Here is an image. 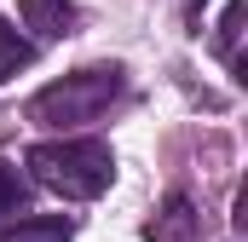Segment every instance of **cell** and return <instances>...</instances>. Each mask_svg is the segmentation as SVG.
I'll return each instance as SVG.
<instances>
[{"mask_svg": "<svg viewBox=\"0 0 248 242\" xmlns=\"http://www.w3.org/2000/svg\"><path fill=\"white\" fill-rule=\"evenodd\" d=\"M23 162H29L35 184L58 190L69 202H93L116 179V156L104 138H46V144H29Z\"/></svg>", "mask_w": 248, "mask_h": 242, "instance_id": "obj_1", "label": "cell"}, {"mask_svg": "<svg viewBox=\"0 0 248 242\" xmlns=\"http://www.w3.org/2000/svg\"><path fill=\"white\" fill-rule=\"evenodd\" d=\"M122 87H127L122 63H87V69L52 81V87H41L29 98V121H41V127H87L122 98Z\"/></svg>", "mask_w": 248, "mask_h": 242, "instance_id": "obj_2", "label": "cell"}, {"mask_svg": "<svg viewBox=\"0 0 248 242\" xmlns=\"http://www.w3.org/2000/svg\"><path fill=\"white\" fill-rule=\"evenodd\" d=\"M17 17H23V29H35L41 41L75 35V6H69V0H17Z\"/></svg>", "mask_w": 248, "mask_h": 242, "instance_id": "obj_3", "label": "cell"}, {"mask_svg": "<svg viewBox=\"0 0 248 242\" xmlns=\"http://www.w3.org/2000/svg\"><path fill=\"white\" fill-rule=\"evenodd\" d=\"M196 231H202V219H196L190 196H168V208L144 225V237H150V242H196Z\"/></svg>", "mask_w": 248, "mask_h": 242, "instance_id": "obj_4", "label": "cell"}, {"mask_svg": "<svg viewBox=\"0 0 248 242\" xmlns=\"http://www.w3.org/2000/svg\"><path fill=\"white\" fill-rule=\"evenodd\" d=\"M75 219L69 213H17V225H0V242H69Z\"/></svg>", "mask_w": 248, "mask_h": 242, "instance_id": "obj_5", "label": "cell"}, {"mask_svg": "<svg viewBox=\"0 0 248 242\" xmlns=\"http://www.w3.org/2000/svg\"><path fill=\"white\" fill-rule=\"evenodd\" d=\"M35 63V41H23L17 35V23L12 17H0V81H12L17 69H29Z\"/></svg>", "mask_w": 248, "mask_h": 242, "instance_id": "obj_6", "label": "cell"}, {"mask_svg": "<svg viewBox=\"0 0 248 242\" xmlns=\"http://www.w3.org/2000/svg\"><path fill=\"white\" fill-rule=\"evenodd\" d=\"M243 17H248V0H231V6H225V17H219V41H214V46H219V58L231 63V69H243V63H237V41H243Z\"/></svg>", "mask_w": 248, "mask_h": 242, "instance_id": "obj_7", "label": "cell"}, {"mask_svg": "<svg viewBox=\"0 0 248 242\" xmlns=\"http://www.w3.org/2000/svg\"><path fill=\"white\" fill-rule=\"evenodd\" d=\"M29 208V179L17 173V162L0 156V213H23Z\"/></svg>", "mask_w": 248, "mask_h": 242, "instance_id": "obj_8", "label": "cell"}, {"mask_svg": "<svg viewBox=\"0 0 248 242\" xmlns=\"http://www.w3.org/2000/svg\"><path fill=\"white\" fill-rule=\"evenodd\" d=\"M196 6H202V0H190V12H196Z\"/></svg>", "mask_w": 248, "mask_h": 242, "instance_id": "obj_9", "label": "cell"}]
</instances>
